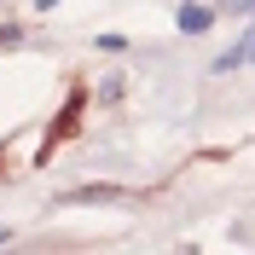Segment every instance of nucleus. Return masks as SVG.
Listing matches in <instances>:
<instances>
[{"instance_id": "1", "label": "nucleus", "mask_w": 255, "mask_h": 255, "mask_svg": "<svg viewBox=\"0 0 255 255\" xmlns=\"http://www.w3.org/2000/svg\"><path fill=\"white\" fill-rule=\"evenodd\" d=\"M244 64H255V29L244 35L232 52H221V58H215V76H232V70H244Z\"/></svg>"}, {"instance_id": "2", "label": "nucleus", "mask_w": 255, "mask_h": 255, "mask_svg": "<svg viewBox=\"0 0 255 255\" xmlns=\"http://www.w3.org/2000/svg\"><path fill=\"white\" fill-rule=\"evenodd\" d=\"M174 23H180V29H186V35H203L209 23H215V12H209V6H197V0H191V6H180V12H174Z\"/></svg>"}, {"instance_id": "3", "label": "nucleus", "mask_w": 255, "mask_h": 255, "mask_svg": "<svg viewBox=\"0 0 255 255\" xmlns=\"http://www.w3.org/2000/svg\"><path fill=\"white\" fill-rule=\"evenodd\" d=\"M111 197H122L116 186H76V191H64V203H111Z\"/></svg>"}, {"instance_id": "4", "label": "nucleus", "mask_w": 255, "mask_h": 255, "mask_svg": "<svg viewBox=\"0 0 255 255\" xmlns=\"http://www.w3.org/2000/svg\"><path fill=\"white\" fill-rule=\"evenodd\" d=\"M226 12H255V0H226Z\"/></svg>"}, {"instance_id": "5", "label": "nucleus", "mask_w": 255, "mask_h": 255, "mask_svg": "<svg viewBox=\"0 0 255 255\" xmlns=\"http://www.w3.org/2000/svg\"><path fill=\"white\" fill-rule=\"evenodd\" d=\"M35 6H41V12H52V6H58V0H35Z\"/></svg>"}, {"instance_id": "6", "label": "nucleus", "mask_w": 255, "mask_h": 255, "mask_svg": "<svg viewBox=\"0 0 255 255\" xmlns=\"http://www.w3.org/2000/svg\"><path fill=\"white\" fill-rule=\"evenodd\" d=\"M6 238H12V232H6V226H0V244H6Z\"/></svg>"}]
</instances>
